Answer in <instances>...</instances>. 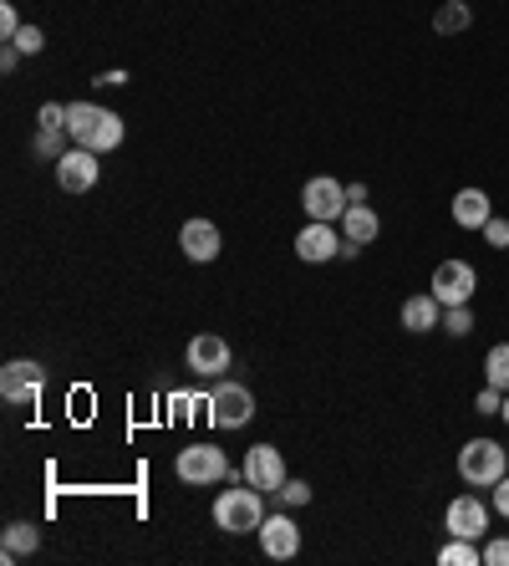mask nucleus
Wrapping results in <instances>:
<instances>
[{"label": "nucleus", "instance_id": "30", "mask_svg": "<svg viewBox=\"0 0 509 566\" xmlns=\"http://www.w3.org/2000/svg\"><path fill=\"white\" fill-rule=\"evenodd\" d=\"M484 240H489L495 251H509V220H499V215H495V220L484 224Z\"/></svg>", "mask_w": 509, "mask_h": 566}, {"label": "nucleus", "instance_id": "32", "mask_svg": "<svg viewBox=\"0 0 509 566\" xmlns=\"http://www.w3.org/2000/svg\"><path fill=\"white\" fill-rule=\"evenodd\" d=\"M489 506H495V510H499V516H505V521H509V475H505V480H499L495 490H489Z\"/></svg>", "mask_w": 509, "mask_h": 566}, {"label": "nucleus", "instance_id": "19", "mask_svg": "<svg viewBox=\"0 0 509 566\" xmlns=\"http://www.w3.org/2000/svg\"><path fill=\"white\" fill-rule=\"evenodd\" d=\"M36 546H42V536H36V525H26V521H11L0 531V556H5V562H21V556H31Z\"/></svg>", "mask_w": 509, "mask_h": 566}, {"label": "nucleus", "instance_id": "26", "mask_svg": "<svg viewBox=\"0 0 509 566\" xmlns=\"http://www.w3.org/2000/svg\"><path fill=\"white\" fill-rule=\"evenodd\" d=\"M276 500L280 506H305V500H311V485H305V480H286L276 490Z\"/></svg>", "mask_w": 509, "mask_h": 566}, {"label": "nucleus", "instance_id": "5", "mask_svg": "<svg viewBox=\"0 0 509 566\" xmlns=\"http://www.w3.org/2000/svg\"><path fill=\"white\" fill-rule=\"evenodd\" d=\"M433 297L443 301V307H468L474 301V291H479V276H474V266L468 261H438L433 266Z\"/></svg>", "mask_w": 509, "mask_h": 566}, {"label": "nucleus", "instance_id": "3", "mask_svg": "<svg viewBox=\"0 0 509 566\" xmlns=\"http://www.w3.org/2000/svg\"><path fill=\"white\" fill-rule=\"evenodd\" d=\"M509 475V449L495 439H468L459 449V480L474 485V490H495L499 480Z\"/></svg>", "mask_w": 509, "mask_h": 566}, {"label": "nucleus", "instance_id": "16", "mask_svg": "<svg viewBox=\"0 0 509 566\" xmlns=\"http://www.w3.org/2000/svg\"><path fill=\"white\" fill-rule=\"evenodd\" d=\"M403 327L413 332V337H423V332H438V327H443V301H438L433 291L407 297L403 301Z\"/></svg>", "mask_w": 509, "mask_h": 566}, {"label": "nucleus", "instance_id": "25", "mask_svg": "<svg viewBox=\"0 0 509 566\" xmlns=\"http://www.w3.org/2000/svg\"><path fill=\"white\" fill-rule=\"evenodd\" d=\"M499 408H505V393H499L495 383H484L479 398H474V414H479V418H499Z\"/></svg>", "mask_w": 509, "mask_h": 566}, {"label": "nucleus", "instance_id": "31", "mask_svg": "<svg viewBox=\"0 0 509 566\" xmlns=\"http://www.w3.org/2000/svg\"><path fill=\"white\" fill-rule=\"evenodd\" d=\"M15 31H21V15H15V5L5 0V5H0V36H5V42H15Z\"/></svg>", "mask_w": 509, "mask_h": 566}, {"label": "nucleus", "instance_id": "11", "mask_svg": "<svg viewBox=\"0 0 509 566\" xmlns=\"http://www.w3.org/2000/svg\"><path fill=\"white\" fill-rule=\"evenodd\" d=\"M97 180H102V164H97V153L92 149H67L57 159V184L67 194H88V189H97Z\"/></svg>", "mask_w": 509, "mask_h": 566}, {"label": "nucleus", "instance_id": "9", "mask_svg": "<svg viewBox=\"0 0 509 566\" xmlns=\"http://www.w3.org/2000/svg\"><path fill=\"white\" fill-rule=\"evenodd\" d=\"M42 388H46V368H42V362L15 358V362L0 368V398H5V403H36V398H42Z\"/></svg>", "mask_w": 509, "mask_h": 566}, {"label": "nucleus", "instance_id": "34", "mask_svg": "<svg viewBox=\"0 0 509 566\" xmlns=\"http://www.w3.org/2000/svg\"><path fill=\"white\" fill-rule=\"evenodd\" d=\"M128 82V72H97L92 77V88H123Z\"/></svg>", "mask_w": 509, "mask_h": 566}, {"label": "nucleus", "instance_id": "4", "mask_svg": "<svg viewBox=\"0 0 509 566\" xmlns=\"http://www.w3.org/2000/svg\"><path fill=\"white\" fill-rule=\"evenodd\" d=\"M178 480L184 485H219V480H234L240 470L230 464V454L219 444H189V449H178V460H174Z\"/></svg>", "mask_w": 509, "mask_h": 566}, {"label": "nucleus", "instance_id": "14", "mask_svg": "<svg viewBox=\"0 0 509 566\" xmlns=\"http://www.w3.org/2000/svg\"><path fill=\"white\" fill-rule=\"evenodd\" d=\"M189 368H194V378H219L230 368V343H224L219 332H199L189 343Z\"/></svg>", "mask_w": 509, "mask_h": 566}, {"label": "nucleus", "instance_id": "6", "mask_svg": "<svg viewBox=\"0 0 509 566\" xmlns=\"http://www.w3.org/2000/svg\"><path fill=\"white\" fill-rule=\"evenodd\" d=\"M489 510L479 495H453L449 510H443V531L449 536H464V541H484L489 536Z\"/></svg>", "mask_w": 509, "mask_h": 566}, {"label": "nucleus", "instance_id": "23", "mask_svg": "<svg viewBox=\"0 0 509 566\" xmlns=\"http://www.w3.org/2000/svg\"><path fill=\"white\" fill-rule=\"evenodd\" d=\"M67 128H42V134H36V143H31V149L42 153V159H61V153H67Z\"/></svg>", "mask_w": 509, "mask_h": 566}, {"label": "nucleus", "instance_id": "8", "mask_svg": "<svg viewBox=\"0 0 509 566\" xmlns=\"http://www.w3.org/2000/svg\"><path fill=\"white\" fill-rule=\"evenodd\" d=\"M209 418H215L219 429H245L250 418H255V398H250V388L219 383L215 393H209Z\"/></svg>", "mask_w": 509, "mask_h": 566}, {"label": "nucleus", "instance_id": "15", "mask_svg": "<svg viewBox=\"0 0 509 566\" xmlns=\"http://www.w3.org/2000/svg\"><path fill=\"white\" fill-rule=\"evenodd\" d=\"M178 245H184V255H189L194 266H209L224 240H219V224L215 220H189L184 230H178Z\"/></svg>", "mask_w": 509, "mask_h": 566}, {"label": "nucleus", "instance_id": "1", "mask_svg": "<svg viewBox=\"0 0 509 566\" xmlns=\"http://www.w3.org/2000/svg\"><path fill=\"white\" fill-rule=\"evenodd\" d=\"M67 134H72L77 149H92V153H113L123 143V118L107 113L97 103H67Z\"/></svg>", "mask_w": 509, "mask_h": 566}, {"label": "nucleus", "instance_id": "29", "mask_svg": "<svg viewBox=\"0 0 509 566\" xmlns=\"http://www.w3.org/2000/svg\"><path fill=\"white\" fill-rule=\"evenodd\" d=\"M36 123H42V128H67V103H42Z\"/></svg>", "mask_w": 509, "mask_h": 566}, {"label": "nucleus", "instance_id": "10", "mask_svg": "<svg viewBox=\"0 0 509 566\" xmlns=\"http://www.w3.org/2000/svg\"><path fill=\"white\" fill-rule=\"evenodd\" d=\"M301 205H305V215H311V220H326V224H336L342 220V215H347V184H336V180H326V174H321V180H311L301 189Z\"/></svg>", "mask_w": 509, "mask_h": 566}, {"label": "nucleus", "instance_id": "12", "mask_svg": "<svg viewBox=\"0 0 509 566\" xmlns=\"http://www.w3.org/2000/svg\"><path fill=\"white\" fill-rule=\"evenodd\" d=\"M255 536H261V552L270 556V562H291V556L301 552V525H296L291 516H265Z\"/></svg>", "mask_w": 509, "mask_h": 566}, {"label": "nucleus", "instance_id": "18", "mask_svg": "<svg viewBox=\"0 0 509 566\" xmlns=\"http://www.w3.org/2000/svg\"><path fill=\"white\" fill-rule=\"evenodd\" d=\"M382 230V215L372 205H347V215H342V240H351V245H372Z\"/></svg>", "mask_w": 509, "mask_h": 566}, {"label": "nucleus", "instance_id": "36", "mask_svg": "<svg viewBox=\"0 0 509 566\" xmlns=\"http://www.w3.org/2000/svg\"><path fill=\"white\" fill-rule=\"evenodd\" d=\"M499 418H505V424H509V393H505V408H499Z\"/></svg>", "mask_w": 509, "mask_h": 566}, {"label": "nucleus", "instance_id": "33", "mask_svg": "<svg viewBox=\"0 0 509 566\" xmlns=\"http://www.w3.org/2000/svg\"><path fill=\"white\" fill-rule=\"evenodd\" d=\"M15 61H21V46L5 42V46H0V72H15Z\"/></svg>", "mask_w": 509, "mask_h": 566}, {"label": "nucleus", "instance_id": "21", "mask_svg": "<svg viewBox=\"0 0 509 566\" xmlns=\"http://www.w3.org/2000/svg\"><path fill=\"white\" fill-rule=\"evenodd\" d=\"M438 562H443V566H484V541L449 536L443 546H438Z\"/></svg>", "mask_w": 509, "mask_h": 566}, {"label": "nucleus", "instance_id": "27", "mask_svg": "<svg viewBox=\"0 0 509 566\" xmlns=\"http://www.w3.org/2000/svg\"><path fill=\"white\" fill-rule=\"evenodd\" d=\"M484 566H509V536L484 541Z\"/></svg>", "mask_w": 509, "mask_h": 566}, {"label": "nucleus", "instance_id": "7", "mask_svg": "<svg viewBox=\"0 0 509 566\" xmlns=\"http://www.w3.org/2000/svg\"><path fill=\"white\" fill-rule=\"evenodd\" d=\"M240 480H250L255 490L265 495H276L286 480H291V470H286V454H280L276 444H255L245 454V464H240Z\"/></svg>", "mask_w": 509, "mask_h": 566}, {"label": "nucleus", "instance_id": "13", "mask_svg": "<svg viewBox=\"0 0 509 566\" xmlns=\"http://www.w3.org/2000/svg\"><path fill=\"white\" fill-rule=\"evenodd\" d=\"M296 255H301L305 266H326V261L342 255V235H336L326 220H311L301 235H296Z\"/></svg>", "mask_w": 509, "mask_h": 566}, {"label": "nucleus", "instance_id": "20", "mask_svg": "<svg viewBox=\"0 0 509 566\" xmlns=\"http://www.w3.org/2000/svg\"><path fill=\"white\" fill-rule=\"evenodd\" d=\"M474 26V11H468V0H443L433 11V31L438 36H459V31Z\"/></svg>", "mask_w": 509, "mask_h": 566}, {"label": "nucleus", "instance_id": "2", "mask_svg": "<svg viewBox=\"0 0 509 566\" xmlns=\"http://www.w3.org/2000/svg\"><path fill=\"white\" fill-rule=\"evenodd\" d=\"M265 521V490H255V485H234L230 480V490H219L215 500V525L219 531H230V536H250V531H261Z\"/></svg>", "mask_w": 509, "mask_h": 566}, {"label": "nucleus", "instance_id": "17", "mask_svg": "<svg viewBox=\"0 0 509 566\" xmlns=\"http://www.w3.org/2000/svg\"><path fill=\"white\" fill-rule=\"evenodd\" d=\"M489 220H495V205H489V194L484 189L453 194V224H459V230H484Z\"/></svg>", "mask_w": 509, "mask_h": 566}, {"label": "nucleus", "instance_id": "35", "mask_svg": "<svg viewBox=\"0 0 509 566\" xmlns=\"http://www.w3.org/2000/svg\"><path fill=\"white\" fill-rule=\"evenodd\" d=\"M347 199L351 205H367V184H347Z\"/></svg>", "mask_w": 509, "mask_h": 566}, {"label": "nucleus", "instance_id": "22", "mask_svg": "<svg viewBox=\"0 0 509 566\" xmlns=\"http://www.w3.org/2000/svg\"><path fill=\"white\" fill-rule=\"evenodd\" d=\"M484 383H495L499 393H509V343H495L484 358Z\"/></svg>", "mask_w": 509, "mask_h": 566}, {"label": "nucleus", "instance_id": "24", "mask_svg": "<svg viewBox=\"0 0 509 566\" xmlns=\"http://www.w3.org/2000/svg\"><path fill=\"white\" fill-rule=\"evenodd\" d=\"M443 332L449 337H468L474 332V312L468 307H443Z\"/></svg>", "mask_w": 509, "mask_h": 566}, {"label": "nucleus", "instance_id": "28", "mask_svg": "<svg viewBox=\"0 0 509 566\" xmlns=\"http://www.w3.org/2000/svg\"><path fill=\"white\" fill-rule=\"evenodd\" d=\"M15 46H21V57H36V51L46 46V36L36 26H21V31H15Z\"/></svg>", "mask_w": 509, "mask_h": 566}]
</instances>
